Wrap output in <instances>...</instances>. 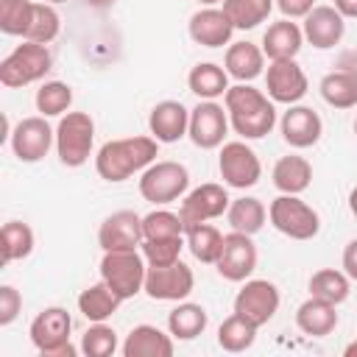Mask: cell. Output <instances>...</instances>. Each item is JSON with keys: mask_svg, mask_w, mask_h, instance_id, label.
Returning <instances> with one entry per match:
<instances>
[{"mask_svg": "<svg viewBox=\"0 0 357 357\" xmlns=\"http://www.w3.org/2000/svg\"><path fill=\"white\" fill-rule=\"evenodd\" d=\"M61 31V17L56 11V6L50 3H33V14H31V25L25 31L22 39L28 42H39V45H50Z\"/></svg>", "mask_w": 357, "mask_h": 357, "instance_id": "cell-38", "label": "cell"}, {"mask_svg": "<svg viewBox=\"0 0 357 357\" xmlns=\"http://www.w3.org/2000/svg\"><path fill=\"white\" fill-rule=\"evenodd\" d=\"M53 67V53L47 45L39 42H28L22 39V45H17L3 61H0V84L8 89H20L28 84L42 81Z\"/></svg>", "mask_w": 357, "mask_h": 357, "instance_id": "cell-3", "label": "cell"}, {"mask_svg": "<svg viewBox=\"0 0 357 357\" xmlns=\"http://www.w3.org/2000/svg\"><path fill=\"white\" fill-rule=\"evenodd\" d=\"M271 181L279 192L301 195L312 184V165L298 153H287V156L276 159V165L271 170Z\"/></svg>", "mask_w": 357, "mask_h": 357, "instance_id": "cell-26", "label": "cell"}, {"mask_svg": "<svg viewBox=\"0 0 357 357\" xmlns=\"http://www.w3.org/2000/svg\"><path fill=\"white\" fill-rule=\"evenodd\" d=\"M265 89H268V98L273 103L293 106L307 95L310 81H307V75L296 59H276L265 70Z\"/></svg>", "mask_w": 357, "mask_h": 357, "instance_id": "cell-16", "label": "cell"}, {"mask_svg": "<svg viewBox=\"0 0 357 357\" xmlns=\"http://www.w3.org/2000/svg\"><path fill=\"white\" fill-rule=\"evenodd\" d=\"M335 8H337L346 20H357V0H335Z\"/></svg>", "mask_w": 357, "mask_h": 357, "instance_id": "cell-46", "label": "cell"}, {"mask_svg": "<svg viewBox=\"0 0 357 357\" xmlns=\"http://www.w3.org/2000/svg\"><path fill=\"white\" fill-rule=\"evenodd\" d=\"M354 134H357V117H354Z\"/></svg>", "mask_w": 357, "mask_h": 357, "instance_id": "cell-53", "label": "cell"}, {"mask_svg": "<svg viewBox=\"0 0 357 357\" xmlns=\"http://www.w3.org/2000/svg\"><path fill=\"white\" fill-rule=\"evenodd\" d=\"M95 120L86 112H67L56 126V153L67 167H81L92 156Z\"/></svg>", "mask_w": 357, "mask_h": 357, "instance_id": "cell-7", "label": "cell"}, {"mask_svg": "<svg viewBox=\"0 0 357 357\" xmlns=\"http://www.w3.org/2000/svg\"><path fill=\"white\" fill-rule=\"evenodd\" d=\"M337 67H340V70H349V73H354V75H357V50L343 53V56H340V61H337Z\"/></svg>", "mask_w": 357, "mask_h": 357, "instance_id": "cell-47", "label": "cell"}, {"mask_svg": "<svg viewBox=\"0 0 357 357\" xmlns=\"http://www.w3.org/2000/svg\"><path fill=\"white\" fill-rule=\"evenodd\" d=\"M8 145L14 151V156L20 162H42L47 156V151L56 145V128H50L47 117L36 114V117H22L11 134H8Z\"/></svg>", "mask_w": 357, "mask_h": 357, "instance_id": "cell-11", "label": "cell"}, {"mask_svg": "<svg viewBox=\"0 0 357 357\" xmlns=\"http://www.w3.org/2000/svg\"><path fill=\"white\" fill-rule=\"evenodd\" d=\"M120 304H123V298H120L103 279L95 282V284H89L86 290H81V296H78V312H81L86 321H92V324L112 318Z\"/></svg>", "mask_w": 357, "mask_h": 357, "instance_id": "cell-28", "label": "cell"}, {"mask_svg": "<svg viewBox=\"0 0 357 357\" xmlns=\"http://www.w3.org/2000/svg\"><path fill=\"white\" fill-rule=\"evenodd\" d=\"M36 0H0V31L6 36H25Z\"/></svg>", "mask_w": 357, "mask_h": 357, "instance_id": "cell-39", "label": "cell"}, {"mask_svg": "<svg viewBox=\"0 0 357 357\" xmlns=\"http://www.w3.org/2000/svg\"><path fill=\"white\" fill-rule=\"evenodd\" d=\"M337 304H329L318 296H310L296 310V326L310 337H326L337 326Z\"/></svg>", "mask_w": 357, "mask_h": 357, "instance_id": "cell-25", "label": "cell"}, {"mask_svg": "<svg viewBox=\"0 0 357 357\" xmlns=\"http://www.w3.org/2000/svg\"><path fill=\"white\" fill-rule=\"evenodd\" d=\"M229 204H231V198L226 192V184H215V181L198 184L195 190H190L181 198V206H178V218L184 223V231L195 223H209V220L226 215Z\"/></svg>", "mask_w": 357, "mask_h": 357, "instance_id": "cell-12", "label": "cell"}, {"mask_svg": "<svg viewBox=\"0 0 357 357\" xmlns=\"http://www.w3.org/2000/svg\"><path fill=\"white\" fill-rule=\"evenodd\" d=\"M273 3L287 20H304L315 8V0H273Z\"/></svg>", "mask_w": 357, "mask_h": 357, "instance_id": "cell-44", "label": "cell"}, {"mask_svg": "<svg viewBox=\"0 0 357 357\" xmlns=\"http://www.w3.org/2000/svg\"><path fill=\"white\" fill-rule=\"evenodd\" d=\"M301 45H304V31H301V25L293 22V20H287V17H282V20L271 22V25L265 28L259 47H262L265 59L276 61V59H296L298 50H301Z\"/></svg>", "mask_w": 357, "mask_h": 357, "instance_id": "cell-23", "label": "cell"}, {"mask_svg": "<svg viewBox=\"0 0 357 357\" xmlns=\"http://www.w3.org/2000/svg\"><path fill=\"white\" fill-rule=\"evenodd\" d=\"M33 103H36V112H39L42 117H61V114H67L70 106H73V89H70V84H64V81H45V84L36 89Z\"/></svg>", "mask_w": 357, "mask_h": 357, "instance_id": "cell-37", "label": "cell"}, {"mask_svg": "<svg viewBox=\"0 0 357 357\" xmlns=\"http://www.w3.org/2000/svg\"><path fill=\"white\" fill-rule=\"evenodd\" d=\"M340 262H343V271L349 273V279L357 282V237L346 243V248H343V259H340Z\"/></svg>", "mask_w": 357, "mask_h": 357, "instance_id": "cell-45", "label": "cell"}, {"mask_svg": "<svg viewBox=\"0 0 357 357\" xmlns=\"http://www.w3.org/2000/svg\"><path fill=\"white\" fill-rule=\"evenodd\" d=\"M187 86L192 95H198V100H218L229 89V73L215 61H201L190 70Z\"/></svg>", "mask_w": 357, "mask_h": 357, "instance_id": "cell-27", "label": "cell"}, {"mask_svg": "<svg viewBox=\"0 0 357 357\" xmlns=\"http://www.w3.org/2000/svg\"><path fill=\"white\" fill-rule=\"evenodd\" d=\"M78 349L86 357H112L117 351V332L112 326H106L103 321H98L81 335V346Z\"/></svg>", "mask_w": 357, "mask_h": 357, "instance_id": "cell-41", "label": "cell"}, {"mask_svg": "<svg viewBox=\"0 0 357 357\" xmlns=\"http://www.w3.org/2000/svg\"><path fill=\"white\" fill-rule=\"evenodd\" d=\"M142 234L145 240H162V237H184V223L178 212L170 209H153L142 215Z\"/></svg>", "mask_w": 357, "mask_h": 357, "instance_id": "cell-40", "label": "cell"}, {"mask_svg": "<svg viewBox=\"0 0 357 357\" xmlns=\"http://www.w3.org/2000/svg\"><path fill=\"white\" fill-rule=\"evenodd\" d=\"M148 131L159 145H173L190 131V109L181 100H159L148 114Z\"/></svg>", "mask_w": 357, "mask_h": 357, "instance_id": "cell-19", "label": "cell"}, {"mask_svg": "<svg viewBox=\"0 0 357 357\" xmlns=\"http://www.w3.org/2000/svg\"><path fill=\"white\" fill-rule=\"evenodd\" d=\"M229 131V114L226 106L218 100H198L195 109H190V142L201 151H215L223 145Z\"/></svg>", "mask_w": 357, "mask_h": 357, "instance_id": "cell-14", "label": "cell"}, {"mask_svg": "<svg viewBox=\"0 0 357 357\" xmlns=\"http://www.w3.org/2000/svg\"><path fill=\"white\" fill-rule=\"evenodd\" d=\"M279 301H282V296H279V287L273 282L245 279V284L234 296V312L248 318L254 326H265L268 321H273Z\"/></svg>", "mask_w": 357, "mask_h": 357, "instance_id": "cell-13", "label": "cell"}, {"mask_svg": "<svg viewBox=\"0 0 357 357\" xmlns=\"http://www.w3.org/2000/svg\"><path fill=\"white\" fill-rule=\"evenodd\" d=\"M223 67H226L229 78H234L237 84H251L254 78H259L265 73V53L254 42H231L226 47Z\"/></svg>", "mask_w": 357, "mask_h": 357, "instance_id": "cell-24", "label": "cell"}, {"mask_svg": "<svg viewBox=\"0 0 357 357\" xmlns=\"http://www.w3.org/2000/svg\"><path fill=\"white\" fill-rule=\"evenodd\" d=\"M145 240L142 234V215H137L134 209H120L103 218V223L98 226V245L103 251H128V248H139Z\"/></svg>", "mask_w": 357, "mask_h": 357, "instance_id": "cell-17", "label": "cell"}, {"mask_svg": "<svg viewBox=\"0 0 357 357\" xmlns=\"http://www.w3.org/2000/svg\"><path fill=\"white\" fill-rule=\"evenodd\" d=\"M39 3H50V6H59V3H67V0H39Z\"/></svg>", "mask_w": 357, "mask_h": 357, "instance_id": "cell-52", "label": "cell"}, {"mask_svg": "<svg viewBox=\"0 0 357 357\" xmlns=\"http://www.w3.org/2000/svg\"><path fill=\"white\" fill-rule=\"evenodd\" d=\"M273 0H223L220 8L226 11V17L231 20L234 31H251L257 25H262L271 11H273Z\"/></svg>", "mask_w": 357, "mask_h": 357, "instance_id": "cell-33", "label": "cell"}, {"mask_svg": "<svg viewBox=\"0 0 357 357\" xmlns=\"http://www.w3.org/2000/svg\"><path fill=\"white\" fill-rule=\"evenodd\" d=\"M301 31H304V39L315 50H329V47L340 45V39L346 33V17L335 6H315L304 17Z\"/></svg>", "mask_w": 357, "mask_h": 357, "instance_id": "cell-21", "label": "cell"}, {"mask_svg": "<svg viewBox=\"0 0 357 357\" xmlns=\"http://www.w3.org/2000/svg\"><path fill=\"white\" fill-rule=\"evenodd\" d=\"M173 340L176 337L170 332L165 335L153 324H137L126 335L120 351H123V357H173V349H176Z\"/></svg>", "mask_w": 357, "mask_h": 357, "instance_id": "cell-22", "label": "cell"}, {"mask_svg": "<svg viewBox=\"0 0 357 357\" xmlns=\"http://www.w3.org/2000/svg\"><path fill=\"white\" fill-rule=\"evenodd\" d=\"M201 6H218V3H223V0H198Z\"/></svg>", "mask_w": 357, "mask_h": 357, "instance_id": "cell-51", "label": "cell"}, {"mask_svg": "<svg viewBox=\"0 0 357 357\" xmlns=\"http://www.w3.org/2000/svg\"><path fill=\"white\" fill-rule=\"evenodd\" d=\"M257 259L259 254H257L251 234L231 229L229 234H223V248H220L215 268L226 282H245L257 271Z\"/></svg>", "mask_w": 357, "mask_h": 357, "instance_id": "cell-15", "label": "cell"}, {"mask_svg": "<svg viewBox=\"0 0 357 357\" xmlns=\"http://www.w3.org/2000/svg\"><path fill=\"white\" fill-rule=\"evenodd\" d=\"M187 187H190V170L173 159L153 162L139 176V195L156 206H165V204L184 198Z\"/></svg>", "mask_w": 357, "mask_h": 357, "instance_id": "cell-8", "label": "cell"}, {"mask_svg": "<svg viewBox=\"0 0 357 357\" xmlns=\"http://www.w3.org/2000/svg\"><path fill=\"white\" fill-rule=\"evenodd\" d=\"M117 0H86V6H92V8H98V11H103V8H112Z\"/></svg>", "mask_w": 357, "mask_h": 357, "instance_id": "cell-48", "label": "cell"}, {"mask_svg": "<svg viewBox=\"0 0 357 357\" xmlns=\"http://www.w3.org/2000/svg\"><path fill=\"white\" fill-rule=\"evenodd\" d=\"M321 98L332 109H354L357 106V75L349 70H332L318 84Z\"/></svg>", "mask_w": 357, "mask_h": 357, "instance_id": "cell-31", "label": "cell"}, {"mask_svg": "<svg viewBox=\"0 0 357 357\" xmlns=\"http://www.w3.org/2000/svg\"><path fill=\"white\" fill-rule=\"evenodd\" d=\"M206 310L192 301H176V307L167 312V332L176 340H195L206 329Z\"/></svg>", "mask_w": 357, "mask_h": 357, "instance_id": "cell-29", "label": "cell"}, {"mask_svg": "<svg viewBox=\"0 0 357 357\" xmlns=\"http://www.w3.org/2000/svg\"><path fill=\"white\" fill-rule=\"evenodd\" d=\"M73 332V318L64 307H45L33 321H31V343L42 357H75L81 349L70 343Z\"/></svg>", "mask_w": 357, "mask_h": 357, "instance_id": "cell-4", "label": "cell"}, {"mask_svg": "<svg viewBox=\"0 0 357 357\" xmlns=\"http://www.w3.org/2000/svg\"><path fill=\"white\" fill-rule=\"evenodd\" d=\"M271 226L290 240H312L321 231V215L298 195L279 192L268 206Z\"/></svg>", "mask_w": 357, "mask_h": 357, "instance_id": "cell-5", "label": "cell"}, {"mask_svg": "<svg viewBox=\"0 0 357 357\" xmlns=\"http://www.w3.org/2000/svg\"><path fill=\"white\" fill-rule=\"evenodd\" d=\"M0 240H3V262H6V265L31 257V251H33V245H36L33 229H31L28 223H22V220H8V223H3Z\"/></svg>", "mask_w": 357, "mask_h": 357, "instance_id": "cell-36", "label": "cell"}, {"mask_svg": "<svg viewBox=\"0 0 357 357\" xmlns=\"http://www.w3.org/2000/svg\"><path fill=\"white\" fill-rule=\"evenodd\" d=\"M349 209H351V215L357 220V187H351V192H349Z\"/></svg>", "mask_w": 357, "mask_h": 357, "instance_id": "cell-49", "label": "cell"}, {"mask_svg": "<svg viewBox=\"0 0 357 357\" xmlns=\"http://www.w3.org/2000/svg\"><path fill=\"white\" fill-rule=\"evenodd\" d=\"M156 156H159V142L153 137L139 134V137L109 139L95 153V170L103 181L120 184L134 173H142L148 165H153Z\"/></svg>", "mask_w": 357, "mask_h": 357, "instance_id": "cell-2", "label": "cell"}, {"mask_svg": "<svg viewBox=\"0 0 357 357\" xmlns=\"http://www.w3.org/2000/svg\"><path fill=\"white\" fill-rule=\"evenodd\" d=\"M184 245H187L184 237H162V240H142L139 251L148 265H170V262L181 259Z\"/></svg>", "mask_w": 357, "mask_h": 357, "instance_id": "cell-42", "label": "cell"}, {"mask_svg": "<svg viewBox=\"0 0 357 357\" xmlns=\"http://www.w3.org/2000/svg\"><path fill=\"white\" fill-rule=\"evenodd\" d=\"M218 170L226 187L231 190H248L259 181L262 176V162L257 156V151L251 145H245V139H231L220 145V156H218Z\"/></svg>", "mask_w": 357, "mask_h": 357, "instance_id": "cell-9", "label": "cell"}, {"mask_svg": "<svg viewBox=\"0 0 357 357\" xmlns=\"http://www.w3.org/2000/svg\"><path fill=\"white\" fill-rule=\"evenodd\" d=\"M282 139L296 148V151H304V148H312L321 134H324V120L321 114L312 109V106H304V103H293L287 106V112L282 114Z\"/></svg>", "mask_w": 357, "mask_h": 357, "instance_id": "cell-18", "label": "cell"}, {"mask_svg": "<svg viewBox=\"0 0 357 357\" xmlns=\"http://www.w3.org/2000/svg\"><path fill=\"white\" fill-rule=\"evenodd\" d=\"M226 220L234 231H243V234H257L265 220H268V209L259 198L254 195H243V198H231L229 209H226Z\"/></svg>", "mask_w": 357, "mask_h": 357, "instance_id": "cell-30", "label": "cell"}, {"mask_svg": "<svg viewBox=\"0 0 357 357\" xmlns=\"http://www.w3.org/2000/svg\"><path fill=\"white\" fill-rule=\"evenodd\" d=\"M351 293V279L346 271L335 268H321L310 276V296H318L329 304H343Z\"/></svg>", "mask_w": 357, "mask_h": 357, "instance_id": "cell-34", "label": "cell"}, {"mask_svg": "<svg viewBox=\"0 0 357 357\" xmlns=\"http://www.w3.org/2000/svg\"><path fill=\"white\" fill-rule=\"evenodd\" d=\"M20 312H22V293L14 284H3L0 287V326L14 324Z\"/></svg>", "mask_w": 357, "mask_h": 357, "instance_id": "cell-43", "label": "cell"}, {"mask_svg": "<svg viewBox=\"0 0 357 357\" xmlns=\"http://www.w3.org/2000/svg\"><path fill=\"white\" fill-rule=\"evenodd\" d=\"M223 106L229 114V126L243 139H262L276 126V106L268 92L251 84H234L223 95Z\"/></svg>", "mask_w": 357, "mask_h": 357, "instance_id": "cell-1", "label": "cell"}, {"mask_svg": "<svg viewBox=\"0 0 357 357\" xmlns=\"http://www.w3.org/2000/svg\"><path fill=\"white\" fill-rule=\"evenodd\" d=\"M257 329H259V326H254L248 318L231 312V315L218 326V346H220L223 351L240 354V351H245V349L254 346V340H257Z\"/></svg>", "mask_w": 357, "mask_h": 357, "instance_id": "cell-35", "label": "cell"}, {"mask_svg": "<svg viewBox=\"0 0 357 357\" xmlns=\"http://www.w3.org/2000/svg\"><path fill=\"white\" fill-rule=\"evenodd\" d=\"M145 273L148 262L142 251L128 248V251H103L100 259V279L126 301L134 298L137 293L145 290Z\"/></svg>", "mask_w": 357, "mask_h": 357, "instance_id": "cell-6", "label": "cell"}, {"mask_svg": "<svg viewBox=\"0 0 357 357\" xmlns=\"http://www.w3.org/2000/svg\"><path fill=\"white\" fill-rule=\"evenodd\" d=\"M187 31H190V39L201 47H223L231 42V33H234V25L231 20L226 17L223 8L218 6H204L198 8L190 22H187Z\"/></svg>", "mask_w": 357, "mask_h": 357, "instance_id": "cell-20", "label": "cell"}, {"mask_svg": "<svg viewBox=\"0 0 357 357\" xmlns=\"http://www.w3.org/2000/svg\"><path fill=\"white\" fill-rule=\"evenodd\" d=\"M343 357H357V340H351V343L343 349Z\"/></svg>", "mask_w": 357, "mask_h": 357, "instance_id": "cell-50", "label": "cell"}, {"mask_svg": "<svg viewBox=\"0 0 357 357\" xmlns=\"http://www.w3.org/2000/svg\"><path fill=\"white\" fill-rule=\"evenodd\" d=\"M184 243L190 248V254L204 262V265H215L218 257H220V248H223V234L218 226L212 223H195L184 231Z\"/></svg>", "mask_w": 357, "mask_h": 357, "instance_id": "cell-32", "label": "cell"}, {"mask_svg": "<svg viewBox=\"0 0 357 357\" xmlns=\"http://www.w3.org/2000/svg\"><path fill=\"white\" fill-rule=\"evenodd\" d=\"M195 287L192 268L181 259L170 265H148L145 273V296L153 301H184Z\"/></svg>", "mask_w": 357, "mask_h": 357, "instance_id": "cell-10", "label": "cell"}]
</instances>
